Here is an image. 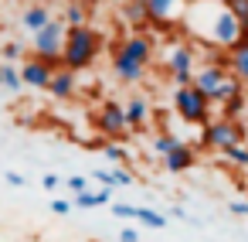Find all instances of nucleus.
I'll list each match as a JSON object with an SVG mask.
<instances>
[{"instance_id":"nucleus-1","label":"nucleus","mask_w":248,"mask_h":242,"mask_svg":"<svg viewBox=\"0 0 248 242\" xmlns=\"http://www.w3.org/2000/svg\"><path fill=\"white\" fill-rule=\"evenodd\" d=\"M95 55H99V35H95L89 24H82V28H68V41H65V55H62V62H65L68 69L82 72V69H89V65L95 62Z\"/></svg>"},{"instance_id":"nucleus-2","label":"nucleus","mask_w":248,"mask_h":242,"mask_svg":"<svg viewBox=\"0 0 248 242\" xmlns=\"http://www.w3.org/2000/svg\"><path fill=\"white\" fill-rule=\"evenodd\" d=\"M173 106H177V116L184 123H207L211 116V99L190 82V86H177L173 92Z\"/></svg>"},{"instance_id":"nucleus-3","label":"nucleus","mask_w":248,"mask_h":242,"mask_svg":"<svg viewBox=\"0 0 248 242\" xmlns=\"http://www.w3.org/2000/svg\"><path fill=\"white\" fill-rule=\"evenodd\" d=\"M65 41H68V24H62V21H55V17H51L41 31H34V52H38V58H45V62H51V65L62 62Z\"/></svg>"},{"instance_id":"nucleus-4","label":"nucleus","mask_w":248,"mask_h":242,"mask_svg":"<svg viewBox=\"0 0 248 242\" xmlns=\"http://www.w3.org/2000/svg\"><path fill=\"white\" fill-rule=\"evenodd\" d=\"M245 137H248L245 126L238 120H231V116H224L217 123H204V143L214 147V150H228L234 143H245Z\"/></svg>"},{"instance_id":"nucleus-5","label":"nucleus","mask_w":248,"mask_h":242,"mask_svg":"<svg viewBox=\"0 0 248 242\" xmlns=\"http://www.w3.org/2000/svg\"><path fill=\"white\" fill-rule=\"evenodd\" d=\"M211 41H217L221 48H234L238 41H245L241 21L231 14V7H228V4L214 14V24H211Z\"/></svg>"},{"instance_id":"nucleus-6","label":"nucleus","mask_w":248,"mask_h":242,"mask_svg":"<svg viewBox=\"0 0 248 242\" xmlns=\"http://www.w3.org/2000/svg\"><path fill=\"white\" fill-rule=\"evenodd\" d=\"M95 126L106 133V137H126V130H129V120H126V106H119V103H102L99 106V113H95Z\"/></svg>"},{"instance_id":"nucleus-7","label":"nucleus","mask_w":248,"mask_h":242,"mask_svg":"<svg viewBox=\"0 0 248 242\" xmlns=\"http://www.w3.org/2000/svg\"><path fill=\"white\" fill-rule=\"evenodd\" d=\"M167 65H170V75H173V86H190L194 82V52L187 48V45H177L173 52H170V58H167Z\"/></svg>"},{"instance_id":"nucleus-8","label":"nucleus","mask_w":248,"mask_h":242,"mask_svg":"<svg viewBox=\"0 0 248 242\" xmlns=\"http://www.w3.org/2000/svg\"><path fill=\"white\" fill-rule=\"evenodd\" d=\"M112 72H116V79H119V82H126V86H136V82H143V79H146V65H143V62H136L133 55H126L123 48H116V52H112Z\"/></svg>"},{"instance_id":"nucleus-9","label":"nucleus","mask_w":248,"mask_h":242,"mask_svg":"<svg viewBox=\"0 0 248 242\" xmlns=\"http://www.w3.org/2000/svg\"><path fill=\"white\" fill-rule=\"evenodd\" d=\"M228 75H231V69H224V65H204V69L194 75V86H197L211 103H217V92H221V86H224Z\"/></svg>"},{"instance_id":"nucleus-10","label":"nucleus","mask_w":248,"mask_h":242,"mask_svg":"<svg viewBox=\"0 0 248 242\" xmlns=\"http://www.w3.org/2000/svg\"><path fill=\"white\" fill-rule=\"evenodd\" d=\"M21 75H24V86H31V89H48L51 79H55V65L45 62V58H28V62L21 65Z\"/></svg>"},{"instance_id":"nucleus-11","label":"nucleus","mask_w":248,"mask_h":242,"mask_svg":"<svg viewBox=\"0 0 248 242\" xmlns=\"http://www.w3.org/2000/svg\"><path fill=\"white\" fill-rule=\"evenodd\" d=\"M48 92L55 96V99H72L75 96V69H55V79H51V86H48Z\"/></svg>"},{"instance_id":"nucleus-12","label":"nucleus","mask_w":248,"mask_h":242,"mask_svg":"<svg viewBox=\"0 0 248 242\" xmlns=\"http://www.w3.org/2000/svg\"><path fill=\"white\" fill-rule=\"evenodd\" d=\"M119 48H123L126 55H133L136 62H143V65H150V58H153V41L143 38V35H129V38H123Z\"/></svg>"},{"instance_id":"nucleus-13","label":"nucleus","mask_w":248,"mask_h":242,"mask_svg":"<svg viewBox=\"0 0 248 242\" xmlns=\"http://www.w3.org/2000/svg\"><path fill=\"white\" fill-rule=\"evenodd\" d=\"M150 4V24H170L180 11V0H146Z\"/></svg>"},{"instance_id":"nucleus-14","label":"nucleus","mask_w":248,"mask_h":242,"mask_svg":"<svg viewBox=\"0 0 248 242\" xmlns=\"http://www.w3.org/2000/svg\"><path fill=\"white\" fill-rule=\"evenodd\" d=\"M163 167L170 171V174H184L187 167H194V150L187 147V143H180V147H173L167 157H163Z\"/></svg>"},{"instance_id":"nucleus-15","label":"nucleus","mask_w":248,"mask_h":242,"mask_svg":"<svg viewBox=\"0 0 248 242\" xmlns=\"http://www.w3.org/2000/svg\"><path fill=\"white\" fill-rule=\"evenodd\" d=\"M228 69H231V75H238V79L248 86V41H238V45L228 52Z\"/></svg>"},{"instance_id":"nucleus-16","label":"nucleus","mask_w":248,"mask_h":242,"mask_svg":"<svg viewBox=\"0 0 248 242\" xmlns=\"http://www.w3.org/2000/svg\"><path fill=\"white\" fill-rule=\"evenodd\" d=\"M123 17H126V24L143 28V24H150V4H146V0H126Z\"/></svg>"},{"instance_id":"nucleus-17","label":"nucleus","mask_w":248,"mask_h":242,"mask_svg":"<svg viewBox=\"0 0 248 242\" xmlns=\"http://www.w3.org/2000/svg\"><path fill=\"white\" fill-rule=\"evenodd\" d=\"M48 21H51V11H48L45 4H34V7H28V11H24V17H21V24H24L28 31H41Z\"/></svg>"},{"instance_id":"nucleus-18","label":"nucleus","mask_w":248,"mask_h":242,"mask_svg":"<svg viewBox=\"0 0 248 242\" xmlns=\"http://www.w3.org/2000/svg\"><path fill=\"white\" fill-rule=\"evenodd\" d=\"M126 120H129V126H143V123L150 120V103H146L143 96H133V99L126 103Z\"/></svg>"},{"instance_id":"nucleus-19","label":"nucleus","mask_w":248,"mask_h":242,"mask_svg":"<svg viewBox=\"0 0 248 242\" xmlns=\"http://www.w3.org/2000/svg\"><path fill=\"white\" fill-rule=\"evenodd\" d=\"M109 198H112V188L82 191V194H75V205H78V208H102V205H109Z\"/></svg>"},{"instance_id":"nucleus-20","label":"nucleus","mask_w":248,"mask_h":242,"mask_svg":"<svg viewBox=\"0 0 248 242\" xmlns=\"http://www.w3.org/2000/svg\"><path fill=\"white\" fill-rule=\"evenodd\" d=\"M85 21H89L85 4H68V7H65V24H68V28H82Z\"/></svg>"},{"instance_id":"nucleus-21","label":"nucleus","mask_w":248,"mask_h":242,"mask_svg":"<svg viewBox=\"0 0 248 242\" xmlns=\"http://www.w3.org/2000/svg\"><path fill=\"white\" fill-rule=\"evenodd\" d=\"M4 89H7V92H21V89H24V75H21V69H14V62H7V72H4Z\"/></svg>"},{"instance_id":"nucleus-22","label":"nucleus","mask_w":248,"mask_h":242,"mask_svg":"<svg viewBox=\"0 0 248 242\" xmlns=\"http://www.w3.org/2000/svg\"><path fill=\"white\" fill-rule=\"evenodd\" d=\"M180 143H184V140H177L173 133H156V137H153V150H156L160 157H167V154H170L173 147H180Z\"/></svg>"},{"instance_id":"nucleus-23","label":"nucleus","mask_w":248,"mask_h":242,"mask_svg":"<svg viewBox=\"0 0 248 242\" xmlns=\"http://www.w3.org/2000/svg\"><path fill=\"white\" fill-rule=\"evenodd\" d=\"M136 222H143L146 228H163V225H167V218H163L160 211H153V208H140V211H136Z\"/></svg>"},{"instance_id":"nucleus-24","label":"nucleus","mask_w":248,"mask_h":242,"mask_svg":"<svg viewBox=\"0 0 248 242\" xmlns=\"http://www.w3.org/2000/svg\"><path fill=\"white\" fill-rule=\"evenodd\" d=\"M224 157H228L234 167H248V147H245V143H234V147H228V150H224Z\"/></svg>"},{"instance_id":"nucleus-25","label":"nucleus","mask_w":248,"mask_h":242,"mask_svg":"<svg viewBox=\"0 0 248 242\" xmlns=\"http://www.w3.org/2000/svg\"><path fill=\"white\" fill-rule=\"evenodd\" d=\"M224 4L231 7V14L241 21V31L248 35V0H224Z\"/></svg>"},{"instance_id":"nucleus-26","label":"nucleus","mask_w":248,"mask_h":242,"mask_svg":"<svg viewBox=\"0 0 248 242\" xmlns=\"http://www.w3.org/2000/svg\"><path fill=\"white\" fill-rule=\"evenodd\" d=\"M0 55H4V62H17V58H21V45H17V41H11V45L0 48Z\"/></svg>"},{"instance_id":"nucleus-27","label":"nucleus","mask_w":248,"mask_h":242,"mask_svg":"<svg viewBox=\"0 0 248 242\" xmlns=\"http://www.w3.org/2000/svg\"><path fill=\"white\" fill-rule=\"evenodd\" d=\"M102 150H106L109 160H126V150H123L119 143H102Z\"/></svg>"},{"instance_id":"nucleus-28","label":"nucleus","mask_w":248,"mask_h":242,"mask_svg":"<svg viewBox=\"0 0 248 242\" xmlns=\"http://www.w3.org/2000/svg\"><path fill=\"white\" fill-rule=\"evenodd\" d=\"M136 211H140L136 205H112V215L116 218H136Z\"/></svg>"},{"instance_id":"nucleus-29","label":"nucleus","mask_w":248,"mask_h":242,"mask_svg":"<svg viewBox=\"0 0 248 242\" xmlns=\"http://www.w3.org/2000/svg\"><path fill=\"white\" fill-rule=\"evenodd\" d=\"M92 177H95L102 188H116V174H112V171H95Z\"/></svg>"},{"instance_id":"nucleus-30","label":"nucleus","mask_w":248,"mask_h":242,"mask_svg":"<svg viewBox=\"0 0 248 242\" xmlns=\"http://www.w3.org/2000/svg\"><path fill=\"white\" fill-rule=\"evenodd\" d=\"M68 188H72L75 194H82V191H89V181H85L82 174H75V177H68Z\"/></svg>"},{"instance_id":"nucleus-31","label":"nucleus","mask_w":248,"mask_h":242,"mask_svg":"<svg viewBox=\"0 0 248 242\" xmlns=\"http://www.w3.org/2000/svg\"><path fill=\"white\" fill-rule=\"evenodd\" d=\"M119 242H140V232L136 228H123L119 232Z\"/></svg>"},{"instance_id":"nucleus-32","label":"nucleus","mask_w":248,"mask_h":242,"mask_svg":"<svg viewBox=\"0 0 248 242\" xmlns=\"http://www.w3.org/2000/svg\"><path fill=\"white\" fill-rule=\"evenodd\" d=\"M51 211H55V215H68L72 205H68V201H51Z\"/></svg>"},{"instance_id":"nucleus-33","label":"nucleus","mask_w":248,"mask_h":242,"mask_svg":"<svg viewBox=\"0 0 248 242\" xmlns=\"http://www.w3.org/2000/svg\"><path fill=\"white\" fill-rule=\"evenodd\" d=\"M231 215H248V201H231Z\"/></svg>"},{"instance_id":"nucleus-34","label":"nucleus","mask_w":248,"mask_h":242,"mask_svg":"<svg viewBox=\"0 0 248 242\" xmlns=\"http://www.w3.org/2000/svg\"><path fill=\"white\" fill-rule=\"evenodd\" d=\"M4 177H7V184H14V188H24V177H21V174H14V171H7Z\"/></svg>"},{"instance_id":"nucleus-35","label":"nucleus","mask_w":248,"mask_h":242,"mask_svg":"<svg viewBox=\"0 0 248 242\" xmlns=\"http://www.w3.org/2000/svg\"><path fill=\"white\" fill-rule=\"evenodd\" d=\"M116 174V184H133V174L129 171H112Z\"/></svg>"},{"instance_id":"nucleus-36","label":"nucleus","mask_w":248,"mask_h":242,"mask_svg":"<svg viewBox=\"0 0 248 242\" xmlns=\"http://www.w3.org/2000/svg\"><path fill=\"white\" fill-rule=\"evenodd\" d=\"M41 184H45V188H48V191H55V188H58V184H62V181H58V177H55V174H45V177H41Z\"/></svg>"},{"instance_id":"nucleus-37","label":"nucleus","mask_w":248,"mask_h":242,"mask_svg":"<svg viewBox=\"0 0 248 242\" xmlns=\"http://www.w3.org/2000/svg\"><path fill=\"white\" fill-rule=\"evenodd\" d=\"M4 72H7V62H0V86H4Z\"/></svg>"},{"instance_id":"nucleus-38","label":"nucleus","mask_w":248,"mask_h":242,"mask_svg":"<svg viewBox=\"0 0 248 242\" xmlns=\"http://www.w3.org/2000/svg\"><path fill=\"white\" fill-rule=\"evenodd\" d=\"M245 41H248V35H245Z\"/></svg>"}]
</instances>
